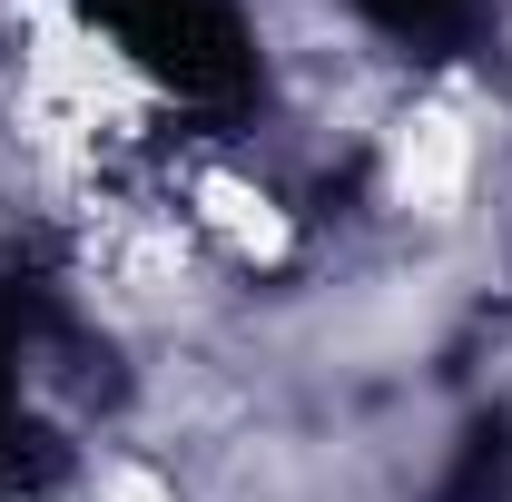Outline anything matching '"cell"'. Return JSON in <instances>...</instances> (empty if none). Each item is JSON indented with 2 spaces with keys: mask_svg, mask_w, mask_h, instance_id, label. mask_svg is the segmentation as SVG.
<instances>
[{
  "mask_svg": "<svg viewBox=\"0 0 512 502\" xmlns=\"http://www.w3.org/2000/svg\"><path fill=\"white\" fill-rule=\"evenodd\" d=\"M50 315L30 296H0V502L30 483V443H50L40 424V355H50Z\"/></svg>",
  "mask_w": 512,
  "mask_h": 502,
  "instance_id": "cell-1",
  "label": "cell"
},
{
  "mask_svg": "<svg viewBox=\"0 0 512 502\" xmlns=\"http://www.w3.org/2000/svg\"><path fill=\"white\" fill-rule=\"evenodd\" d=\"M355 10L375 20L394 50H414V60H453V50H473L483 20H493V0H355Z\"/></svg>",
  "mask_w": 512,
  "mask_h": 502,
  "instance_id": "cell-2",
  "label": "cell"
},
{
  "mask_svg": "<svg viewBox=\"0 0 512 502\" xmlns=\"http://www.w3.org/2000/svg\"><path fill=\"white\" fill-rule=\"evenodd\" d=\"M434 502H512V414H483L463 434V453H453V473H444Z\"/></svg>",
  "mask_w": 512,
  "mask_h": 502,
  "instance_id": "cell-3",
  "label": "cell"
}]
</instances>
